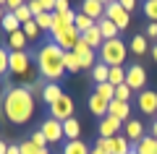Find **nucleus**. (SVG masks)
<instances>
[{"mask_svg":"<svg viewBox=\"0 0 157 154\" xmlns=\"http://www.w3.org/2000/svg\"><path fill=\"white\" fill-rule=\"evenodd\" d=\"M3 112L13 126H24L34 115V97L26 92V86H8L3 99Z\"/></svg>","mask_w":157,"mask_h":154,"instance_id":"obj_1","label":"nucleus"},{"mask_svg":"<svg viewBox=\"0 0 157 154\" xmlns=\"http://www.w3.org/2000/svg\"><path fill=\"white\" fill-rule=\"evenodd\" d=\"M37 68H39V76L47 84H58L66 73V50L58 47L52 39L45 42L37 52Z\"/></svg>","mask_w":157,"mask_h":154,"instance_id":"obj_2","label":"nucleus"},{"mask_svg":"<svg viewBox=\"0 0 157 154\" xmlns=\"http://www.w3.org/2000/svg\"><path fill=\"white\" fill-rule=\"evenodd\" d=\"M126 52H128V47L123 39H107L100 47V63H105L107 68H121L126 60Z\"/></svg>","mask_w":157,"mask_h":154,"instance_id":"obj_3","label":"nucleus"},{"mask_svg":"<svg viewBox=\"0 0 157 154\" xmlns=\"http://www.w3.org/2000/svg\"><path fill=\"white\" fill-rule=\"evenodd\" d=\"M105 18H110V21L115 24L121 32H123V29H128V24H131V13L123 11V6H121L118 0H110V3L105 6Z\"/></svg>","mask_w":157,"mask_h":154,"instance_id":"obj_4","label":"nucleus"},{"mask_svg":"<svg viewBox=\"0 0 157 154\" xmlns=\"http://www.w3.org/2000/svg\"><path fill=\"white\" fill-rule=\"evenodd\" d=\"M126 84H128L134 92H144V86H147V68L139 66V63L128 66L126 68Z\"/></svg>","mask_w":157,"mask_h":154,"instance_id":"obj_5","label":"nucleus"},{"mask_svg":"<svg viewBox=\"0 0 157 154\" xmlns=\"http://www.w3.org/2000/svg\"><path fill=\"white\" fill-rule=\"evenodd\" d=\"M50 118H55V120H60V123H66L68 118H73V99L68 97V94H63L58 102L50 105Z\"/></svg>","mask_w":157,"mask_h":154,"instance_id":"obj_6","label":"nucleus"},{"mask_svg":"<svg viewBox=\"0 0 157 154\" xmlns=\"http://www.w3.org/2000/svg\"><path fill=\"white\" fill-rule=\"evenodd\" d=\"M29 71H32V55H29L26 50L24 52H11V73L13 76L26 78Z\"/></svg>","mask_w":157,"mask_h":154,"instance_id":"obj_7","label":"nucleus"},{"mask_svg":"<svg viewBox=\"0 0 157 154\" xmlns=\"http://www.w3.org/2000/svg\"><path fill=\"white\" fill-rule=\"evenodd\" d=\"M73 21H76V11L73 8H68V11H63V13H52V39L58 37V34H63L66 29H71L73 26Z\"/></svg>","mask_w":157,"mask_h":154,"instance_id":"obj_8","label":"nucleus"},{"mask_svg":"<svg viewBox=\"0 0 157 154\" xmlns=\"http://www.w3.org/2000/svg\"><path fill=\"white\" fill-rule=\"evenodd\" d=\"M39 131L45 133L47 144H60V141H63V123L55 120V118H47V120H42Z\"/></svg>","mask_w":157,"mask_h":154,"instance_id":"obj_9","label":"nucleus"},{"mask_svg":"<svg viewBox=\"0 0 157 154\" xmlns=\"http://www.w3.org/2000/svg\"><path fill=\"white\" fill-rule=\"evenodd\" d=\"M136 105H139V110L144 112V115H155V112H157V92H155V89H144V92H139Z\"/></svg>","mask_w":157,"mask_h":154,"instance_id":"obj_10","label":"nucleus"},{"mask_svg":"<svg viewBox=\"0 0 157 154\" xmlns=\"http://www.w3.org/2000/svg\"><path fill=\"white\" fill-rule=\"evenodd\" d=\"M97 131H100V138H115L118 131H123V123L113 115H105L100 120V126H97Z\"/></svg>","mask_w":157,"mask_h":154,"instance_id":"obj_11","label":"nucleus"},{"mask_svg":"<svg viewBox=\"0 0 157 154\" xmlns=\"http://www.w3.org/2000/svg\"><path fill=\"white\" fill-rule=\"evenodd\" d=\"M73 52H76V58L81 60V68H94V66H97V55H94V50H92L89 44L84 42V39H78V44L73 47Z\"/></svg>","mask_w":157,"mask_h":154,"instance_id":"obj_12","label":"nucleus"},{"mask_svg":"<svg viewBox=\"0 0 157 154\" xmlns=\"http://www.w3.org/2000/svg\"><path fill=\"white\" fill-rule=\"evenodd\" d=\"M78 39H81V34H78V29H76V26H71V29H66L63 34H58V37L52 39V42H55L58 47H63L66 52H71V50H73V47L78 44Z\"/></svg>","mask_w":157,"mask_h":154,"instance_id":"obj_13","label":"nucleus"},{"mask_svg":"<svg viewBox=\"0 0 157 154\" xmlns=\"http://www.w3.org/2000/svg\"><path fill=\"white\" fill-rule=\"evenodd\" d=\"M128 112H131V105H128V102H118V99H113L110 105H107V115L118 118L121 123H128V120H131Z\"/></svg>","mask_w":157,"mask_h":154,"instance_id":"obj_14","label":"nucleus"},{"mask_svg":"<svg viewBox=\"0 0 157 154\" xmlns=\"http://www.w3.org/2000/svg\"><path fill=\"white\" fill-rule=\"evenodd\" d=\"M81 13L94 18V21H100V18H105V6L100 0H81Z\"/></svg>","mask_w":157,"mask_h":154,"instance_id":"obj_15","label":"nucleus"},{"mask_svg":"<svg viewBox=\"0 0 157 154\" xmlns=\"http://www.w3.org/2000/svg\"><path fill=\"white\" fill-rule=\"evenodd\" d=\"M123 136L126 138H128V141H141V138H144L147 136V133H144V126H141V120H128V123H126V128H123Z\"/></svg>","mask_w":157,"mask_h":154,"instance_id":"obj_16","label":"nucleus"},{"mask_svg":"<svg viewBox=\"0 0 157 154\" xmlns=\"http://www.w3.org/2000/svg\"><path fill=\"white\" fill-rule=\"evenodd\" d=\"M86 105H89V112H92V115H97V118L102 120V118L107 115V105H110V102H107V99H102L100 94H92Z\"/></svg>","mask_w":157,"mask_h":154,"instance_id":"obj_17","label":"nucleus"},{"mask_svg":"<svg viewBox=\"0 0 157 154\" xmlns=\"http://www.w3.org/2000/svg\"><path fill=\"white\" fill-rule=\"evenodd\" d=\"M134 154H157V138L147 133L141 141L134 144Z\"/></svg>","mask_w":157,"mask_h":154,"instance_id":"obj_18","label":"nucleus"},{"mask_svg":"<svg viewBox=\"0 0 157 154\" xmlns=\"http://www.w3.org/2000/svg\"><path fill=\"white\" fill-rule=\"evenodd\" d=\"M26 34L21 32V29H18V32H13V34H8V44L6 47L11 50V52H24V47H26Z\"/></svg>","mask_w":157,"mask_h":154,"instance_id":"obj_19","label":"nucleus"},{"mask_svg":"<svg viewBox=\"0 0 157 154\" xmlns=\"http://www.w3.org/2000/svg\"><path fill=\"white\" fill-rule=\"evenodd\" d=\"M97 29H100V34H102L105 42H107V39H118V32H121L110 18H100V21H97Z\"/></svg>","mask_w":157,"mask_h":154,"instance_id":"obj_20","label":"nucleus"},{"mask_svg":"<svg viewBox=\"0 0 157 154\" xmlns=\"http://www.w3.org/2000/svg\"><path fill=\"white\" fill-rule=\"evenodd\" d=\"M78 136H81V123H78L76 118H68V120L63 123V138H68V141H76Z\"/></svg>","mask_w":157,"mask_h":154,"instance_id":"obj_21","label":"nucleus"},{"mask_svg":"<svg viewBox=\"0 0 157 154\" xmlns=\"http://www.w3.org/2000/svg\"><path fill=\"white\" fill-rule=\"evenodd\" d=\"M63 86L60 84H45V94H42V102H47V105H52V102H58V99L63 97Z\"/></svg>","mask_w":157,"mask_h":154,"instance_id":"obj_22","label":"nucleus"},{"mask_svg":"<svg viewBox=\"0 0 157 154\" xmlns=\"http://www.w3.org/2000/svg\"><path fill=\"white\" fill-rule=\"evenodd\" d=\"M92 149L86 146V141H81V138H76V141H66L63 144V152L60 154H89Z\"/></svg>","mask_w":157,"mask_h":154,"instance_id":"obj_23","label":"nucleus"},{"mask_svg":"<svg viewBox=\"0 0 157 154\" xmlns=\"http://www.w3.org/2000/svg\"><path fill=\"white\" fill-rule=\"evenodd\" d=\"M81 39H84V42L89 44L92 50H100V47H102V42H105V39H102V34H100V29H97V26H92L89 32H84V34H81Z\"/></svg>","mask_w":157,"mask_h":154,"instance_id":"obj_24","label":"nucleus"},{"mask_svg":"<svg viewBox=\"0 0 157 154\" xmlns=\"http://www.w3.org/2000/svg\"><path fill=\"white\" fill-rule=\"evenodd\" d=\"M131 152H134L131 141L123 136V133H118V136L113 138V154H131Z\"/></svg>","mask_w":157,"mask_h":154,"instance_id":"obj_25","label":"nucleus"},{"mask_svg":"<svg viewBox=\"0 0 157 154\" xmlns=\"http://www.w3.org/2000/svg\"><path fill=\"white\" fill-rule=\"evenodd\" d=\"M73 26L78 29V34H84V32H89L92 26H97V21H94V18H89V16H84V13L78 11V13H76V21H73Z\"/></svg>","mask_w":157,"mask_h":154,"instance_id":"obj_26","label":"nucleus"},{"mask_svg":"<svg viewBox=\"0 0 157 154\" xmlns=\"http://www.w3.org/2000/svg\"><path fill=\"white\" fill-rule=\"evenodd\" d=\"M0 29H3L6 34H13V32H18V29H21V24H18V18L13 16V13H6V16H3V21H0Z\"/></svg>","mask_w":157,"mask_h":154,"instance_id":"obj_27","label":"nucleus"},{"mask_svg":"<svg viewBox=\"0 0 157 154\" xmlns=\"http://www.w3.org/2000/svg\"><path fill=\"white\" fill-rule=\"evenodd\" d=\"M94 94H100L102 99L113 102V99H115V86H113L110 81H105V84H94Z\"/></svg>","mask_w":157,"mask_h":154,"instance_id":"obj_28","label":"nucleus"},{"mask_svg":"<svg viewBox=\"0 0 157 154\" xmlns=\"http://www.w3.org/2000/svg\"><path fill=\"white\" fill-rule=\"evenodd\" d=\"M11 73V50L6 44H0V76Z\"/></svg>","mask_w":157,"mask_h":154,"instance_id":"obj_29","label":"nucleus"},{"mask_svg":"<svg viewBox=\"0 0 157 154\" xmlns=\"http://www.w3.org/2000/svg\"><path fill=\"white\" fill-rule=\"evenodd\" d=\"M128 50L134 52V55H144V52H147V37H144V34H136V37L131 39Z\"/></svg>","mask_w":157,"mask_h":154,"instance_id":"obj_30","label":"nucleus"},{"mask_svg":"<svg viewBox=\"0 0 157 154\" xmlns=\"http://www.w3.org/2000/svg\"><path fill=\"white\" fill-rule=\"evenodd\" d=\"M107 73H110V68H107L105 63H97V66L92 68V78H94V84H105L107 81Z\"/></svg>","mask_w":157,"mask_h":154,"instance_id":"obj_31","label":"nucleus"},{"mask_svg":"<svg viewBox=\"0 0 157 154\" xmlns=\"http://www.w3.org/2000/svg\"><path fill=\"white\" fill-rule=\"evenodd\" d=\"M81 71V60L76 58V52H66V73H78Z\"/></svg>","mask_w":157,"mask_h":154,"instance_id":"obj_32","label":"nucleus"},{"mask_svg":"<svg viewBox=\"0 0 157 154\" xmlns=\"http://www.w3.org/2000/svg\"><path fill=\"white\" fill-rule=\"evenodd\" d=\"M107 81H110L113 86H121V84H126V68H110V73H107Z\"/></svg>","mask_w":157,"mask_h":154,"instance_id":"obj_33","label":"nucleus"},{"mask_svg":"<svg viewBox=\"0 0 157 154\" xmlns=\"http://www.w3.org/2000/svg\"><path fill=\"white\" fill-rule=\"evenodd\" d=\"M34 21H37L39 32H52V13H39L34 16Z\"/></svg>","mask_w":157,"mask_h":154,"instance_id":"obj_34","label":"nucleus"},{"mask_svg":"<svg viewBox=\"0 0 157 154\" xmlns=\"http://www.w3.org/2000/svg\"><path fill=\"white\" fill-rule=\"evenodd\" d=\"M131 94H134V89H131L128 84L115 86V99H118V102H131Z\"/></svg>","mask_w":157,"mask_h":154,"instance_id":"obj_35","label":"nucleus"},{"mask_svg":"<svg viewBox=\"0 0 157 154\" xmlns=\"http://www.w3.org/2000/svg\"><path fill=\"white\" fill-rule=\"evenodd\" d=\"M21 32L26 34V39H37L39 37V26H37V21H26V24H21Z\"/></svg>","mask_w":157,"mask_h":154,"instance_id":"obj_36","label":"nucleus"},{"mask_svg":"<svg viewBox=\"0 0 157 154\" xmlns=\"http://www.w3.org/2000/svg\"><path fill=\"white\" fill-rule=\"evenodd\" d=\"M144 16L157 24V0H144Z\"/></svg>","mask_w":157,"mask_h":154,"instance_id":"obj_37","label":"nucleus"},{"mask_svg":"<svg viewBox=\"0 0 157 154\" xmlns=\"http://www.w3.org/2000/svg\"><path fill=\"white\" fill-rule=\"evenodd\" d=\"M13 16L18 18V24H26V21H32V18H34V13L29 11V6H21V8L13 11Z\"/></svg>","mask_w":157,"mask_h":154,"instance_id":"obj_38","label":"nucleus"},{"mask_svg":"<svg viewBox=\"0 0 157 154\" xmlns=\"http://www.w3.org/2000/svg\"><path fill=\"white\" fill-rule=\"evenodd\" d=\"M26 86V92L32 94V97H39L42 99V94H45V84H39V81H32V84H24Z\"/></svg>","mask_w":157,"mask_h":154,"instance_id":"obj_39","label":"nucleus"},{"mask_svg":"<svg viewBox=\"0 0 157 154\" xmlns=\"http://www.w3.org/2000/svg\"><path fill=\"white\" fill-rule=\"evenodd\" d=\"M18 146H21V154H45V152H47V149H39V146H34L32 141H21Z\"/></svg>","mask_w":157,"mask_h":154,"instance_id":"obj_40","label":"nucleus"},{"mask_svg":"<svg viewBox=\"0 0 157 154\" xmlns=\"http://www.w3.org/2000/svg\"><path fill=\"white\" fill-rule=\"evenodd\" d=\"M29 141H32L34 146H39V149H47V138H45V133L39 131V128L32 133V138H29Z\"/></svg>","mask_w":157,"mask_h":154,"instance_id":"obj_41","label":"nucleus"},{"mask_svg":"<svg viewBox=\"0 0 157 154\" xmlns=\"http://www.w3.org/2000/svg\"><path fill=\"white\" fill-rule=\"evenodd\" d=\"M94 146H100V149H105V152H110V154H113V138H97Z\"/></svg>","mask_w":157,"mask_h":154,"instance_id":"obj_42","label":"nucleus"},{"mask_svg":"<svg viewBox=\"0 0 157 154\" xmlns=\"http://www.w3.org/2000/svg\"><path fill=\"white\" fill-rule=\"evenodd\" d=\"M26 6H29V11H32L34 16H39V13H45V11H42V6H39V0H26Z\"/></svg>","mask_w":157,"mask_h":154,"instance_id":"obj_43","label":"nucleus"},{"mask_svg":"<svg viewBox=\"0 0 157 154\" xmlns=\"http://www.w3.org/2000/svg\"><path fill=\"white\" fill-rule=\"evenodd\" d=\"M147 39H157V24L155 21H149L147 24V34H144Z\"/></svg>","mask_w":157,"mask_h":154,"instance_id":"obj_44","label":"nucleus"},{"mask_svg":"<svg viewBox=\"0 0 157 154\" xmlns=\"http://www.w3.org/2000/svg\"><path fill=\"white\" fill-rule=\"evenodd\" d=\"M39 6L45 13H55V0H39Z\"/></svg>","mask_w":157,"mask_h":154,"instance_id":"obj_45","label":"nucleus"},{"mask_svg":"<svg viewBox=\"0 0 157 154\" xmlns=\"http://www.w3.org/2000/svg\"><path fill=\"white\" fill-rule=\"evenodd\" d=\"M21 6H26V0H8V3H6L8 13H13V11H16V8H21Z\"/></svg>","mask_w":157,"mask_h":154,"instance_id":"obj_46","label":"nucleus"},{"mask_svg":"<svg viewBox=\"0 0 157 154\" xmlns=\"http://www.w3.org/2000/svg\"><path fill=\"white\" fill-rule=\"evenodd\" d=\"M68 0H55V13H63V11H68Z\"/></svg>","mask_w":157,"mask_h":154,"instance_id":"obj_47","label":"nucleus"},{"mask_svg":"<svg viewBox=\"0 0 157 154\" xmlns=\"http://www.w3.org/2000/svg\"><path fill=\"white\" fill-rule=\"evenodd\" d=\"M118 3H121V6H123V11H134V8H136V0H118Z\"/></svg>","mask_w":157,"mask_h":154,"instance_id":"obj_48","label":"nucleus"},{"mask_svg":"<svg viewBox=\"0 0 157 154\" xmlns=\"http://www.w3.org/2000/svg\"><path fill=\"white\" fill-rule=\"evenodd\" d=\"M8 154H21V146H18V144H11V146H8Z\"/></svg>","mask_w":157,"mask_h":154,"instance_id":"obj_49","label":"nucleus"},{"mask_svg":"<svg viewBox=\"0 0 157 154\" xmlns=\"http://www.w3.org/2000/svg\"><path fill=\"white\" fill-rule=\"evenodd\" d=\"M8 146H11V144H6V141H0V154H8Z\"/></svg>","mask_w":157,"mask_h":154,"instance_id":"obj_50","label":"nucleus"},{"mask_svg":"<svg viewBox=\"0 0 157 154\" xmlns=\"http://www.w3.org/2000/svg\"><path fill=\"white\" fill-rule=\"evenodd\" d=\"M149 136H155V138H157V120L152 123V128H149Z\"/></svg>","mask_w":157,"mask_h":154,"instance_id":"obj_51","label":"nucleus"},{"mask_svg":"<svg viewBox=\"0 0 157 154\" xmlns=\"http://www.w3.org/2000/svg\"><path fill=\"white\" fill-rule=\"evenodd\" d=\"M89 154H110V152H105V149H100V146H94V149H92Z\"/></svg>","mask_w":157,"mask_h":154,"instance_id":"obj_52","label":"nucleus"},{"mask_svg":"<svg viewBox=\"0 0 157 154\" xmlns=\"http://www.w3.org/2000/svg\"><path fill=\"white\" fill-rule=\"evenodd\" d=\"M152 60H155V63H157V42H155V44H152Z\"/></svg>","mask_w":157,"mask_h":154,"instance_id":"obj_53","label":"nucleus"},{"mask_svg":"<svg viewBox=\"0 0 157 154\" xmlns=\"http://www.w3.org/2000/svg\"><path fill=\"white\" fill-rule=\"evenodd\" d=\"M6 13H8V11H6L3 6H0V21H3V16H6Z\"/></svg>","mask_w":157,"mask_h":154,"instance_id":"obj_54","label":"nucleus"},{"mask_svg":"<svg viewBox=\"0 0 157 154\" xmlns=\"http://www.w3.org/2000/svg\"><path fill=\"white\" fill-rule=\"evenodd\" d=\"M6 3H8V0H0V6H3V8H6Z\"/></svg>","mask_w":157,"mask_h":154,"instance_id":"obj_55","label":"nucleus"},{"mask_svg":"<svg viewBox=\"0 0 157 154\" xmlns=\"http://www.w3.org/2000/svg\"><path fill=\"white\" fill-rule=\"evenodd\" d=\"M100 3H102V6H107V3H110V0H100Z\"/></svg>","mask_w":157,"mask_h":154,"instance_id":"obj_56","label":"nucleus"},{"mask_svg":"<svg viewBox=\"0 0 157 154\" xmlns=\"http://www.w3.org/2000/svg\"><path fill=\"white\" fill-rule=\"evenodd\" d=\"M0 92H3V89H0Z\"/></svg>","mask_w":157,"mask_h":154,"instance_id":"obj_57","label":"nucleus"},{"mask_svg":"<svg viewBox=\"0 0 157 154\" xmlns=\"http://www.w3.org/2000/svg\"><path fill=\"white\" fill-rule=\"evenodd\" d=\"M131 154H134V152H131Z\"/></svg>","mask_w":157,"mask_h":154,"instance_id":"obj_58","label":"nucleus"}]
</instances>
